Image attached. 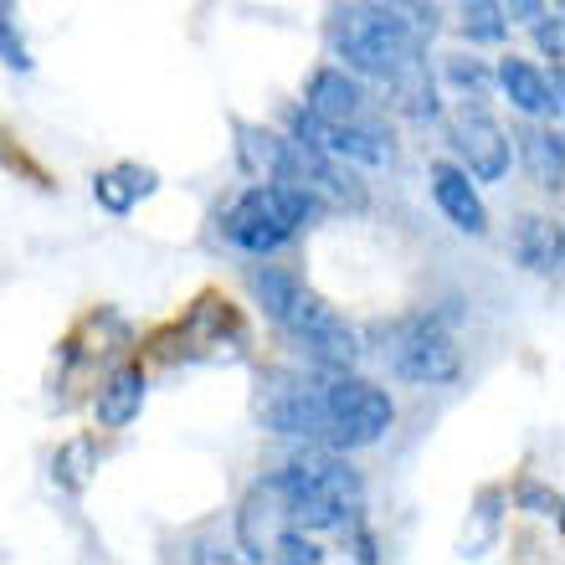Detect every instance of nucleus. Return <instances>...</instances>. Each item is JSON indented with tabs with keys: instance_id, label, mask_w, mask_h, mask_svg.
Masks as SVG:
<instances>
[{
	"instance_id": "nucleus-1",
	"label": "nucleus",
	"mask_w": 565,
	"mask_h": 565,
	"mask_svg": "<svg viewBox=\"0 0 565 565\" xmlns=\"http://www.w3.org/2000/svg\"><path fill=\"white\" fill-rule=\"evenodd\" d=\"M263 489L273 493V504L282 509V520L294 530H329V535H344L350 524L360 520L365 509V483H360L355 468H344V458L334 447H319V452H303L288 468L263 478Z\"/></svg>"
},
{
	"instance_id": "nucleus-2",
	"label": "nucleus",
	"mask_w": 565,
	"mask_h": 565,
	"mask_svg": "<svg viewBox=\"0 0 565 565\" xmlns=\"http://www.w3.org/2000/svg\"><path fill=\"white\" fill-rule=\"evenodd\" d=\"M422 36L427 31L417 21H406L402 11H391V6H340V11L329 15V46H334V57L360 77H375V83H386L396 88L406 73H417L422 67Z\"/></svg>"
},
{
	"instance_id": "nucleus-3",
	"label": "nucleus",
	"mask_w": 565,
	"mask_h": 565,
	"mask_svg": "<svg viewBox=\"0 0 565 565\" xmlns=\"http://www.w3.org/2000/svg\"><path fill=\"white\" fill-rule=\"evenodd\" d=\"M257 298H263V313H268L273 324H278L313 365H324V371H350L360 360L355 329L344 324L319 294H309L298 278H288L282 268L257 273Z\"/></svg>"
},
{
	"instance_id": "nucleus-4",
	"label": "nucleus",
	"mask_w": 565,
	"mask_h": 565,
	"mask_svg": "<svg viewBox=\"0 0 565 565\" xmlns=\"http://www.w3.org/2000/svg\"><path fill=\"white\" fill-rule=\"evenodd\" d=\"M313 211H319L313 191L288 185V180H263V185H253L237 206L226 211V237L237 242L242 253L268 257L278 247H288L313 222Z\"/></svg>"
},
{
	"instance_id": "nucleus-5",
	"label": "nucleus",
	"mask_w": 565,
	"mask_h": 565,
	"mask_svg": "<svg viewBox=\"0 0 565 565\" xmlns=\"http://www.w3.org/2000/svg\"><path fill=\"white\" fill-rule=\"evenodd\" d=\"M324 406H329V447L334 452L375 447L391 431V422H396V406H391L386 391L350 371L324 375Z\"/></svg>"
},
{
	"instance_id": "nucleus-6",
	"label": "nucleus",
	"mask_w": 565,
	"mask_h": 565,
	"mask_svg": "<svg viewBox=\"0 0 565 565\" xmlns=\"http://www.w3.org/2000/svg\"><path fill=\"white\" fill-rule=\"evenodd\" d=\"M386 365L412 386H447V381H458L462 355L437 319L417 313V319H402L386 334Z\"/></svg>"
},
{
	"instance_id": "nucleus-7",
	"label": "nucleus",
	"mask_w": 565,
	"mask_h": 565,
	"mask_svg": "<svg viewBox=\"0 0 565 565\" xmlns=\"http://www.w3.org/2000/svg\"><path fill=\"white\" fill-rule=\"evenodd\" d=\"M257 417L268 431L303 437L313 447H329V406H324V375H273L263 386Z\"/></svg>"
},
{
	"instance_id": "nucleus-8",
	"label": "nucleus",
	"mask_w": 565,
	"mask_h": 565,
	"mask_svg": "<svg viewBox=\"0 0 565 565\" xmlns=\"http://www.w3.org/2000/svg\"><path fill=\"white\" fill-rule=\"evenodd\" d=\"M294 139H309L313 149H324V154H334V160L344 164H391V139L375 129L371 119L365 124H324L313 119L309 108H298L294 114Z\"/></svg>"
},
{
	"instance_id": "nucleus-9",
	"label": "nucleus",
	"mask_w": 565,
	"mask_h": 565,
	"mask_svg": "<svg viewBox=\"0 0 565 565\" xmlns=\"http://www.w3.org/2000/svg\"><path fill=\"white\" fill-rule=\"evenodd\" d=\"M452 149H458L478 180L509 175V139L483 108H458L452 114Z\"/></svg>"
},
{
	"instance_id": "nucleus-10",
	"label": "nucleus",
	"mask_w": 565,
	"mask_h": 565,
	"mask_svg": "<svg viewBox=\"0 0 565 565\" xmlns=\"http://www.w3.org/2000/svg\"><path fill=\"white\" fill-rule=\"evenodd\" d=\"M309 114L324 124H365L371 119V98L344 67H319L309 77Z\"/></svg>"
},
{
	"instance_id": "nucleus-11",
	"label": "nucleus",
	"mask_w": 565,
	"mask_h": 565,
	"mask_svg": "<svg viewBox=\"0 0 565 565\" xmlns=\"http://www.w3.org/2000/svg\"><path fill=\"white\" fill-rule=\"evenodd\" d=\"M431 195H437V206L447 211V222L458 226V232H468V237H483V232H489V211L478 201L468 170H458V164H431Z\"/></svg>"
},
{
	"instance_id": "nucleus-12",
	"label": "nucleus",
	"mask_w": 565,
	"mask_h": 565,
	"mask_svg": "<svg viewBox=\"0 0 565 565\" xmlns=\"http://www.w3.org/2000/svg\"><path fill=\"white\" fill-rule=\"evenodd\" d=\"M499 83H504L509 104L520 108V114H561V67H555L551 77L535 73L530 62L520 57H504V67H499Z\"/></svg>"
},
{
	"instance_id": "nucleus-13",
	"label": "nucleus",
	"mask_w": 565,
	"mask_h": 565,
	"mask_svg": "<svg viewBox=\"0 0 565 565\" xmlns=\"http://www.w3.org/2000/svg\"><path fill=\"white\" fill-rule=\"evenodd\" d=\"M139 412H145V371H139V365H124V371H114L104 386H98L93 417H98V427L124 431Z\"/></svg>"
},
{
	"instance_id": "nucleus-14",
	"label": "nucleus",
	"mask_w": 565,
	"mask_h": 565,
	"mask_svg": "<svg viewBox=\"0 0 565 565\" xmlns=\"http://www.w3.org/2000/svg\"><path fill=\"white\" fill-rule=\"evenodd\" d=\"M514 257H520L530 273H540V278H555L565 263L561 226H555L551 216H520V226H514Z\"/></svg>"
},
{
	"instance_id": "nucleus-15",
	"label": "nucleus",
	"mask_w": 565,
	"mask_h": 565,
	"mask_svg": "<svg viewBox=\"0 0 565 565\" xmlns=\"http://www.w3.org/2000/svg\"><path fill=\"white\" fill-rule=\"evenodd\" d=\"M154 185H160V180H154V170H145V164H119V170L93 175V195H98V206L114 211V216H129L135 201H145Z\"/></svg>"
},
{
	"instance_id": "nucleus-16",
	"label": "nucleus",
	"mask_w": 565,
	"mask_h": 565,
	"mask_svg": "<svg viewBox=\"0 0 565 565\" xmlns=\"http://www.w3.org/2000/svg\"><path fill=\"white\" fill-rule=\"evenodd\" d=\"M524 154H530V170H535V185L545 191H561V135L555 129H524Z\"/></svg>"
},
{
	"instance_id": "nucleus-17",
	"label": "nucleus",
	"mask_w": 565,
	"mask_h": 565,
	"mask_svg": "<svg viewBox=\"0 0 565 565\" xmlns=\"http://www.w3.org/2000/svg\"><path fill=\"white\" fill-rule=\"evenodd\" d=\"M462 31L468 42H504L509 15L499 11V0H462Z\"/></svg>"
},
{
	"instance_id": "nucleus-18",
	"label": "nucleus",
	"mask_w": 565,
	"mask_h": 565,
	"mask_svg": "<svg viewBox=\"0 0 565 565\" xmlns=\"http://www.w3.org/2000/svg\"><path fill=\"white\" fill-rule=\"evenodd\" d=\"M88 458H93L88 443H67V447H62L57 462H52V473H57L62 489H73V493L88 489Z\"/></svg>"
},
{
	"instance_id": "nucleus-19",
	"label": "nucleus",
	"mask_w": 565,
	"mask_h": 565,
	"mask_svg": "<svg viewBox=\"0 0 565 565\" xmlns=\"http://www.w3.org/2000/svg\"><path fill=\"white\" fill-rule=\"evenodd\" d=\"M0 52H6V62L21 67V73L31 67V52H26V42H21V31H15V0H0Z\"/></svg>"
},
{
	"instance_id": "nucleus-20",
	"label": "nucleus",
	"mask_w": 565,
	"mask_h": 565,
	"mask_svg": "<svg viewBox=\"0 0 565 565\" xmlns=\"http://www.w3.org/2000/svg\"><path fill=\"white\" fill-rule=\"evenodd\" d=\"M447 77H452L458 88H468L473 98H489V73L478 67V57H468V62L452 57V62H447Z\"/></svg>"
},
{
	"instance_id": "nucleus-21",
	"label": "nucleus",
	"mask_w": 565,
	"mask_h": 565,
	"mask_svg": "<svg viewBox=\"0 0 565 565\" xmlns=\"http://www.w3.org/2000/svg\"><path fill=\"white\" fill-rule=\"evenodd\" d=\"M375 6H391V11H402L406 21H417L422 31L437 26V21H431V6H427V0H375Z\"/></svg>"
},
{
	"instance_id": "nucleus-22",
	"label": "nucleus",
	"mask_w": 565,
	"mask_h": 565,
	"mask_svg": "<svg viewBox=\"0 0 565 565\" xmlns=\"http://www.w3.org/2000/svg\"><path fill=\"white\" fill-rule=\"evenodd\" d=\"M535 36H540V46H545V52H551V62H561V57H565L561 15H551V21H540V26H535Z\"/></svg>"
},
{
	"instance_id": "nucleus-23",
	"label": "nucleus",
	"mask_w": 565,
	"mask_h": 565,
	"mask_svg": "<svg viewBox=\"0 0 565 565\" xmlns=\"http://www.w3.org/2000/svg\"><path fill=\"white\" fill-rule=\"evenodd\" d=\"M499 11H504L509 21H535V15L545 11V0H499Z\"/></svg>"
},
{
	"instance_id": "nucleus-24",
	"label": "nucleus",
	"mask_w": 565,
	"mask_h": 565,
	"mask_svg": "<svg viewBox=\"0 0 565 565\" xmlns=\"http://www.w3.org/2000/svg\"><path fill=\"white\" fill-rule=\"evenodd\" d=\"M524 504H530V514H555V509H561V493H545V489H524Z\"/></svg>"
}]
</instances>
